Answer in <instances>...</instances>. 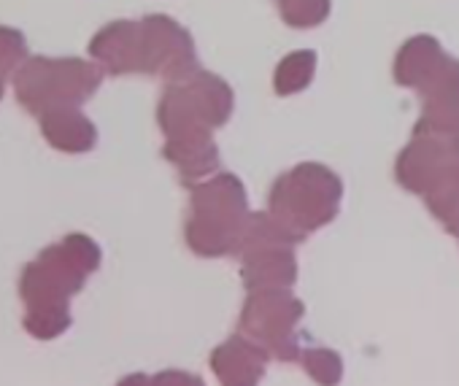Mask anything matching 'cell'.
I'll return each instance as SVG.
<instances>
[{
	"label": "cell",
	"instance_id": "1",
	"mask_svg": "<svg viewBox=\"0 0 459 386\" xmlns=\"http://www.w3.org/2000/svg\"><path fill=\"white\" fill-rule=\"evenodd\" d=\"M273 214L276 222H287V230L300 227V233H311L330 222L338 211L341 201V184L338 178L316 165H303L292 176L281 178L273 189ZM300 238L298 233H292Z\"/></svg>",
	"mask_w": 459,
	"mask_h": 386
},
{
	"label": "cell",
	"instance_id": "2",
	"mask_svg": "<svg viewBox=\"0 0 459 386\" xmlns=\"http://www.w3.org/2000/svg\"><path fill=\"white\" fill-rule=\"evenodd\" d=\"M213 367H216V375H221V378H230V373H233L236 367H241V370H247V373H252L257 378L260 370L265 367V362H260L257 348H252V346H247L244 340L236 338V340H230L224 348L216 351Z\"/></svg>",
	"mask_w": 459,
	"mask_h": 386
},
{
	"label": "cell",
	"instance_id": "3",
	"mask_svg": "<svg viewBox=\"0 0 459 386\" xmlns=\"http://www.w3.org/2000/svg\"><path fill=\"white\" fill-rule=\"evenodd\" d=\"M314 52H300V55H292L287 57L281 65H279V73H276V90L279 95H292L298 90H303L311 76H314Z\"/></svg>",
	"mask_w": 459,
	"mask_h": 386
},
{
	"label": "cell",
	"instance_id": "4",
	"mask_svg": "<svg viewBox=\"0 0 459 386\" xmlns=\"http://www.w3.org/2000/svg\"><path fill=\"white\" fill-rule=\"evenodd\" d=\"M281 17L295 25V28H308L316 25L327 17L330 12V0H279Z\"/></svg>",
	"mask_w": 459,
	"mask_h": 386
}]
</instances>
